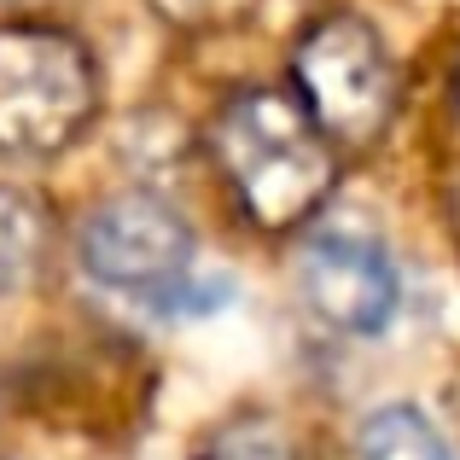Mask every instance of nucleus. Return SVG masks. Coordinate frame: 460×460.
<instances>
[{
	"mask_svg": "<svg viewBox=\"0 0 460 460\" xmlns=\"http://www.w3.org/2000/svg\"><path fill=\"white\" fill-rule=\"evenodd\" d=\"M356 460H460V449L443 438V426L414 402H385L361 420Z\"/></svg>",
	"mask_w": 460,
	"mask_h": 460,
	"instance_id": "obj_6",
	"label": "nucleus"
},
{
	"mask_svg": "<svg viewBox=\"0 0 460 460\" xmlns=\"http://www.w3.org/2000/svg\"><path fill=\"white\" fill-rule=\"evenodd\" d=\"M210 157L222 164L239 210L262 234H292L332 192V140L280 88H245L210 123Z\"/></svg>",
	"mask_w": 460,
	"mask_h": 460,
	"instance_id": "obj_1",
	"label": "nucleus"
},
{
	"mask_svg": "<svg viewBox=\"0 0 460 460\" xmlns=\"http://www.w3.org/2000/svg\"><path fill=\"white\" fill-rule=\"evenodd\" d=\"M297 286H304V304L321 314L332 332H356V338H373L391 326L396 314V262L379 239L367 234H314L297 257Z\"/></svg>",
	"mask_w": 460,
	"mask_h": 460,
	"instance_id": "obj_5",
	"label": "nucleus"
},
{
	"mask_svg": "<svg viewBox=\"0 0 460 460\" xmlns=\"http://www.w3.org/2000/svg\"><path fill=\"white\" fill-rule=\"evenodd\" d=\"M449 216H455V239H460V175H455V192H449Z\"/></svg>",
	"mask_w": 460,
	"mask_h": 460,
	"instance_id": "obj_10",
	"label": "nucleus"
},
{
	"mask_svg": "<svg viewBox=\"0 0 460 460\" xmlns=\"http://www.w3.org/2000/svg\"><path fill=\"white\" fill-rule=\"evenodd\" d=\"M41 257H47V210L35 204V192L0 187V304L35 280Z\"/></svg>",
	"mask_w": 460,
	"mask_h": 460,
	"instance_id": "obj_7",
	"label": "nucleus"
},
{
	"mask_svg": "<svg viewBox=\"0 0 460 460\" xmlns=\"http://www.w3.org/2000/svg\"><path fill=\"white\" fill-rule=\"evenodd\" d=\"M76 245H82V269L100 286L157 297V292L187 286L199 234H192V222L175 204L152 199V192H123V199L100 204V210L82 222Z\"/></svg>",
	"mask_w": 460,
	"mask_h": 460,
	"instance_id": "obj_4",
	"label": "nucleus"
},
{
	"mask_svg": "<svg viewBox=\"0 0 460 460\" xmlns=\"http://www.w3.org/2000/svg\"><path fill=\"white\" fill-rule=\"evenodd\" d=\"M292 100L309 111V123L344 146H367L373 135H385L396 111V65L379 30L356 12H332V18L309 23L292 53Z\"/></svg>",
	"mask_w": 460,
	"mask_h": 460,
	"instance_id": "obj_3",
	"label": "nucleus"
},
{
	"mask_svg": "<svg viewBox=\"0 0 460 460\" xmlns=\"http://www.w3.org/2000/svg\"><path fill=\"white\" fill-rule=\"evenodd\" d=\"M100 111V70L70 30L0 23V152H65Z\"/></svg>",
	"mask_w": 460,
	"mask_h": 460,
	"instance_id": "obj_2",
	"label": "nucleus"
},
{
	"mask_svg": "<svg viewBox=\"0 0 460 460\" xmlns=\"http://www.w3.org/2000/svg\"><path fill=\"white\" fill-rule=\"evenodd\" d=\"M199 460H292V443L269 420H234L199 449Z\"/></svg>",
	"mask_w": 460,
	"mask_h": 460,
	"instance_id": "obj_8",
	"label": "nucleus"
},
{
	"mask_svg": "<svg viewBox=\"0 0 460 460\" xmlns=\"http://www.w3.org/2000/svg\"><path fill=\"white\" fill-rule=\"evenodd\" d=\"M251 0H157V12L164 18H175V23H227V18H239Z\"/></svg>",
	"mask_w": 460,
	"mask_h": 460,
	"instance_id": "obj_9",
	"label": "nucleus"
}]
</instances>
